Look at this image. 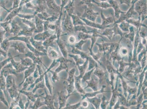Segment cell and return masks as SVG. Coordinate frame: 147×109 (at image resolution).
I'll list each match as a JSON object with an SVG mask.
<instances>
[{"instance_id":"1","label":"cell","mask_w":147,"mask_h":109,"mask_svg":"<svg viewBox=\"0 0 147 109\" xmlns=\"http://www.w3.org/2000/svg\"><path fill=\"white\" fill-rule=\"evenodd\" d=\"M134 6L135 11L138 13L139 17L142 16L141 22L147 18L146 0H140Z\"/></svg>"},{"instance_id":"2","label":"cell","mask_w":147,"mask_h":109,"mask_svg":"<svg viewBox=\"0 0 147 109\" xmlns=\"http://www.w3.org/2000/svg\"><path fill=\"white\" fill-rule=\"evenodd\" d=\"M76 70L75 68L72 69L68 72L69 77L67 79H65V81H64L63 83L65 85V87L68 92V94H71L74 89V75Z\"/></svg>"},{"instance_id":"3","label":"cell","mask_w":147,"mask_h":109,"mask_svg":"<svg viewBox=\"0 0 147 109\" xmlns=\"http://www.w3.org/2000/svg\"><path fill=\"white\" fill-rule=\"evenodd\" d=\"M92 8V7H88L86 5L84 6L83 9L85 11L81 18L86 19L92 22H95L96 18L99 15V13L94 12Z\"/></svg>"},{"instance_id":"4","label":"cell","mask_w":147,"mask_h":109,"mask_svg":"<svg viewBox=\"0 0 147 109\" xmlns=\"http://www.w3.org/2000/svg\"><path fill=\"white\" fill-rule=\"evenodd\" d=\"M134 4H132V6L127 12L121 14L118 20L114 22V24L127 20L129 19L132 18L134 16L137 14L138 13L134 10Z\"/></svg>"},{"instance_id":"5","label":"cell","mask_w":147,"mask_h":109,"mask_svg":"<svg viewBox=\"0 0 147 109\" xmlns=\"http://www.w3.org/2000/svg\"><path fill=\"white\" fill-rule=\"evenodd\" d=\"M19 92H20L21 94H24L26 95L28 99L29 100L30 102L34 103L37 98L38 97H42L45 94V92H43L40 90L38 92V93H33L32 92H28L22 90H19Z\"/></svg>"},{"instance_id":"6","label":"cell","mask_w":147,"mask_h":109,"mask_svg":"<svg viewBox=\"0 0 147 109\" xmlns=\"http://www.w3.org/2000/svg\"><path fill=\"white\" fill-rule=\"evenodd\" d=\"M45 96L42 97V98L45 99V101L44 102L45 105H46L48 109H56L54 106L55 95H51V94L50 95H49L45 88Z\"/></svg>"},{"instance_id":"7","label":"cell","mask_w":147,"mask_h":109,"mask_svg":"<svg viewBox=\"0 0 147 109\" xmlns=\"http://www.w3.org/2000/svg\"><path fill=\"white\" fill-rule=\"evenodd\" d=\"M57 63L59 62L60 64L59 66L56 69L55 71L57 73H59L60 72L63 70H65L68 71V67L67 63L68 62H72V61L64 57H59L56 59Z\"/></svg>"},{"instance_id":"8","label":"cell","mask_w":147,"mask_h":109,"mask_svg":"<svg viewBox=\"0 0 147 109\" xmlns=\"http://www.w3.org/2000/svg\"><path fill=\"white\" fill-rule=\"evenodd\" d=\"M1 72L5 78L9 75H14L17 76L18 74L16 70L13 67L10 62L3 68Z\"/></svg>"},{"instance_id":"9","label":"cell","mask_w":147,"mask_h":109,"mask_svg":"<svg viewBox=\"0 0 147 109\" xmlns=\"http://www.w3.org/2000/svg\"><path fill=\"white\" fill-rule=\"evenodd\" d=\"M57 96H58V104H59V109H62L65 107L66 105L67 100L69 96L72 95V93L70 94H68V95H65V92L64 91H61L60 92H57Z\"/></svg>"},{"instance_id":"10","label":"cell","mask_w":147,"mask_h":109,"mask_svg":"<svg viewBox=\"0 0 147 109\" xmlns=\"http://www.w3.org/2000/svg\"><path fill=\"white\" fill-rule=\"evenodd\" d=\"M114 25L115 26L113 28L106 29L104 33H102V35H106L108 38H111L112 35H113V33H114L115 35L118 34L121 35V36L122 37L123 34L119 29L118 25L117 24H115Z\"/></svg>"},{"instance_id":"11","label":"cell","mask_w":147,"mask_h":109,"mask_svg":"<svg viewBox=\"0 0 147 109\" xmlns=\"http://www.w3.org/2000/svg\"><path fill=\"white\" fill-rule=\"evenodd\" d=\"M24 56L25 57H28L30 58L32 60L33 63L34 64H38L41 65V66L43 65L45 68L47 69L48 68L45 65L42 63L40 57L36 56V55L31 51H28L26 54H24Z\"/></svg>"},{"instance_id":"12","label":"cell","mask_w":147,"mask_h":109,"mask_svg":"<svg viewBox=\"0 0 147 109\" xmlns=\"http://www.w3.org/2000/svg\"><path fill=\"white\" fill-rule=\"evenodd\" d=\"M29 42L31 44L32 46L38 51L47 54V50L42 45V41L35 40L32 38H31L29 40Z\"/></svg>"},{"instance_id":"13","label":"cell","mask_w":147,"mask_h":109,"mask_svg":"<svg viewBox=\"0 0 147 109\" xmlns=\"http://www.w3.org/2000/svg\"><path fill=\"white\" fill-rule=\"evenodd\" d=\"M10 47L13 48L15 50L18 51L21 54H24L25 49L27 48V47L25 46L24 43L20 42H12L10 45Z\"/></svg>"},{"instance_id":"14","label":"cell","mask_w":147,"mask_h":109,"mask_svg":"<svg viewBox=\"0 0 147 109\" xmlns=\"http://www.w3.org/2000/svg\"><path fill=\"white\" fill-rule=\"evenodd\" d=\"M14 57H13L11 59L10 62L15 69L16 70L18 73L22 72L25 71L26 69H27L28 67H25L21 64L20 62H17L14 60Z\"/></svg>"},{"instance_id":"15","label":"cell","mask_w":147,"mask_h":109,"mask_svg":"<svg viewBox=\"0 0 147 109\" xmlns=\"http://www.w3.org/2000/svg\"><path fill=\"white\" fill-rule=\"evenodd\" d=\"M56 38H57V37L55 35L53 36L49 39L45 40V41L42 43V45L47 50L48 47H51L53 48L58 49L54 42V40Z\"/></svg>"},{"instance_id":"16","label":"cell","mask_w":147,"mask_h":109,"mask_svg":"<svg viewBox=\"0 0 147 109\" xmlns=\"http://www.w3.org/2000/svg\"><path fill=\"white\" fill-rule=\"evenodd\" d=\"M108 2L111 5L112 7L114 9L115 11V15L116 18L119 19V18L120 14L125 13L121 11L120 10L119 6L117 1H113V0H108Z\"/></svg>"},{"instance_id":"17","label":"cell","mask_w":147,"mask_h":109,"mask_svg":"<svg viewBox=\"0 0 147 109\" xmlns=\"http://www.w3.org/2000/svg\"><path fill=\"white\" fill-rule=\"evenodd\" d=\"M36 68V64H33L29 66L27 69H26L25 70L24 72V79L22 82L20 84L18 85V87H20L23 84L24 82L25 79H26L28 77L30 76L34 72Z\"/></svg>"},{"instance_id":"18","label":"cell","mask_w":147,"mask_h":109,"mask_svg":"<svg viewBox=\"0 0 147 109\" xmlns=\"http://www.w3.org/2000/svg\"><path fill=\"white\" fill-rule=\"evenodd\" d=\"M7 91L8 92L9 95L12 99L16 98L18 96L20 92H18V87L16 84L15 81L14 80L12 86L8 89Z\"/></svg>"},{"instance_id":"19","label":"cell","mask_w":147,"mask_h":109,"mask_svg":"<svg viewBox=\"0 0 147 109\" xmlns=\"http://www.w3.org/2000/svg\"><path fill=\"white\" fill-rule=\"evenodd\" d=\"M0 88L3 91L4 93L6 98L7 99L8 102H9L10 104L8 96L6 91V79L3 74L1 72V75L0 76Z\"/></svg>"},{"instance_id":"20","label":"cell","mask_w":147,"mask_h":109,"mask_svg":"<svg viewBox=\"0 0 147 109\" xmlns=\"http://www.w3.org/2000/svg\"><path fill=\"white\" fill-rule=\"evenodd\" d=\"M81 19L84 21L85 23V24L88 25V26L92 27H94L96 28L101 29V30H103L105 28L109 27L110 26H103L102 25L98 24L95 23L94 22H92L91 21L88 20L85 18H82L80 17Z\"/></svg>"},{"instance_id":"21","label":"cell","mask_w":147,"mask_h":109,"mask_svg":"<svg viewBox=\"0 0 147 109\" xmlns=\"http://www.w3.org/2000/svg\"><path fill=\"white\" fill-rule=\"evenodd\" d=\"M47 55L49 58L52 59H57L59 58V54L53 48L48 47L47 50Z\"/></svg>"},{"instance_id":"22","label":"cell","mask_w":147,"mask_h":109,"mask_svg":"<svg viewBox=\"0 0 147 109\" xmlns=\"http://www.w3.org/2000/svg\"><path fill=\"white\" fill-rule=\"evenodd\" d=\"M57 43L61 53H62L63 57L65 58H67V50L65 43L61 40H59L58 41H57Z\"/></svg>"},{"instance_id":"23","label":"cell","mask_w":147,"mask_h":109,"mask_svg":"<svg viewBox=\"0 0 147 109\" xmlns=\"http://www.w3.org/2000/svg\"><path fill=\"white\" fill-rule=\"evenodd\" d=\"M45 77H44V79H45V86L47 88L48 90H49V92L51 95H53V86L51 82L50 79H49L48 73H45Z\"/></svg>"},{"instance_id":"24","label":"cell","mask_w":147,"mask_h":109,"mask_svg":"<svg viewBox=\"0 0 147 109\" xmlns=\"http://www.w3.org/2000/svg\"><path fill=\"white\" fill-rule=\"evenodd\" d=\"M101 18L102 19V24L103 26H107L109 24L113 23L115 22V19L114 18V15L113 17H110L108 18H105L103 14L102 10L101 11Z\"/></svg>"},{"instance_id":"25","label":"cell","mask_w":147,"mask_h":109,"mask_svg":"<svg viewBox=\"0 0 147 109\" xmlns=\"http://www.w3.org/2000/svg\"><path fill=\"white\" fill-rule=\"evenodd\" d=\"M35 80L33 76L30 75L25 79L24 82L23 84V88L22 90L26 91L29 86L33 84L34 83Z\"/></svg>"},{"instance_id":"26","label":"cell","mask_w":147,"mask_h":109,"mask_svg":"<svg viewBox=\"0 0 147 109\" xmlns=\"http://www.w3.org/2000/svg\"><path fill=\"white\" fill-rule=\"evenodd\" d=\"M26 46L37 57H40L43 56L47 55V54H45V53L38 51V50H37V49L33 47L30 44H26Z\"/></svg>"},{"instance_id":"27","label":"cell","mask_w":147,"mask_h":109,"mask_svg":"<svg viewBox=\"0 0 147 109\" xmlns=\"http://www.w3.org/2000/svg\"><path fill=\"white\" fill-rule=\"evenodd\" d=\"M140 18L141 17H139L138 20H136L133 19H129L125 21L129 23L132 24L134 25L137 28V29L141 27V26L146 27V25L142 23L141 21V18Z\"/></svg>"},{"instance_id":"28","label":"cell","mask_w":147,"mask_h":109,"mask_svg":"<svg viewBox=\"0 0 147 109\" xmlns=\"http://www.w3.org/2000/svg\"><path fill=\"white\" fill-rule=\"evenodd\" d=\"M34 104L33 106H29V108L33 109H37L39 108L40 107L45 105L44 102H42L41 101V97H38L36 99L34 103Z\"/></svg>"},{"instance_id":"29","label":"cell","mask_w":147,"mask_h":109,"mask_svg":"<svg viewBox=\"0 0 147 109\" xmlns=\"http://www.w3.org/2000/svg\"><path fill=\"white\" fill-rule=\"evenodd\" d=\"M50 36V35L49 34V33L45 32L42 34L37 35L34 37V39L35 40L37 41H45L49 38Z\"/></svg>"},{"instance_id":"30","label":"cell","mask_w":147,"mask_h":109,"mask_svg":"<svg viewBox=\"0 0 147 109\" xmlns=\"http://www.w3.org/2000/svg\"><path fill=\"white\" fill-rule=\"evenodd\" d=\"M21 63L23 66L25 67H28L31 66L33 64L32 60L28 57H26L25 59L20 58Z\"/></svg>"},{"instance_id":"31","label":"cell","mask_w":147,"mask_h":109,"mask_svg":"<svg viewBox=\"0 0 147 109\" xmlns=\"http://www.w3.org/2000/svg\"><path fill=\"white\" fill-rule=\"evenodd\" d=\"M14 78H13L12 75H9L6 77V91L7 92L8 89L11 87L13 84V81L14 80Z\"/></svg>"},{"instance_id":"32","label":"cell","mask_w":147,"mask_h":109,"mask_svg":"<svg viewBox=\"0 0 147 109\" xmlns=\"http://www.w3.org/2000/svg\"><path fill=\"white\" fill-rule=\"evenodd\" d=\"M92 2L96 4L97 6L101 8L102 9H107L108 8L111 7L112 6L110 4L108 3V2H102L101 3L96 2L95 0H92Z\"/></svg>"},{"instance_id":"33","label":"cell","mask_w":147,"mask_h":109,"mask_svg":"<svg viewBox=\"0 0 147 109\" xmlns=\"http://www.w3.org/2000/svg\"><path fill=\"white\" fill-rule=\"evenodd\" d=\"M1 46L2 49L5 51L7 53L10 47V44L8 39L5 40L1 43Z\"/></svg>"},{"instance_id":"34","label":"cell","mask_w":147,"mask_h":109,"mask_svg":"<svg viewBox=\"0 0 147 109\" xmlns=\"http://www.w3.org/2000/svg\"><path fill=\"white\" fill-rule=\"evenodd\" d=\"M8 55L9 58L4 60L3 61H0V71L2 70L3 68L5 67L6 64H7L8 63L10 62V61L11 58H13V56H12L11 54L9 52L8 54Z\"/></svg>"},{"instance_id":"35","label":"cell","mask_w":147,"mask_h":109,"mask_svg":"<svg viewBox=\"0 0 147 109\" xmlns=\"http://www.w3.org/2000/svg\"><path fill=\"white\" fill-rule=\"evenodd\" d=\"M21 93L20 92L19 94L16 98H14L12 99L11 104H10V107H9V109H15V108L18 106V101L19 100L20 98Z\"/></svg>"},{"instance_id":"36","label":"cell","mask_w":147,"mask_h":109,"mask_svg":"<svg viewBox=\"0 0 147 109\" xmlns=\"http://www.w3.org/2000/svg\"><path fill=\"white\" fill-rule=\"evenodd\" d=\"M45 79L41 81V82H38L34 86V88L32 92L35 93L36 91L37 90L39 89L45 88Z\"/></svg>"},{"instance_id":"37","label":"cell","mask_w":147,"mask_h":109,"mask_svg":"<svg viewBox=\"0 0 147 109\" xmlns=\"http://www.w3.org/2000/svg\"><path fill=\"white\" fill-rule=\"evenodd\" d=\"M29 38H26V37H15L13 38H11L8 39V40H20L24 42L26 44H30V43L29 41Z\"/></svg>"},{"instance_id":"38","label":"cell","mask_w":147,"mask_h":109,"mask_svg":"<svg viewBox=\"0 0 147 109\" xmlns=\"http://www.w3.org/2000/svg\"><path fill=\"white\" fill-rule=\"evenodd\" d=\"M121 23V24L119 25V27L120 28L124 31L129 32V23L125 21H123V22Z\"/></svg>"},{"instance_id":"39","label":"cell","mask_w":147,"mask_h":109,"mask_svg":"<svg viewBox=\"0 0 147 109\" xmlns=\"http://www.w3.org/2000/svg\"><path fill=\"white\" fill-rule=\"evenodd\" d=\"M0 101L2 102L9 108V104L6 100V96L3 91L0 88Z\"/></svg>"},{"instance_id":"40","label":"cell","mask_w":147,"mask_h":109,"mask_svg":"<svg viewBox=\"0 0 147 109\" xmlns=\"http://www.w3.org/2000/svg\"><path fill=\"white\" fill-rule=\"evenodd\" d=\"M74 30H75V31H82V33H86V34H89V33L92 32V31H88L87 30L86 27L84 26V25L75 26Z\"/></svg>"},{"instance_id":"41","label":"cell","mask_w":147,"mask_h":109,"mask_svg":"<svg viewBox=\"0 0 147 109\" xmlns=\"http://www.w3.org/2000/svg\"><path fill=\"white\" fill-rule=\"evenodd\" d=\"M49 72L52 74V80L53 83H55L56 82H58L60 79L58 73L55 71H52L51 70H50Z\"/></svg>"},{"instance_id":"42","label":"cell","mask_w":147,"mask_h":109,"mask_svg":"<svg viewBox=\"0 0 147 109\" xmlns=\"http://www.w3.org/2000/svg\"><path fill=\"white\" fill-rule=\"evenodd\" d=\"M92 0H82L80 2V5L85 4L88 7H93L94 6V5L92 3Z\"/></svg>"},{"instance_id":"43","label":"cell","mask_w":147,"mask_h":109,"mask_svg":"<svg viewBox=\"0 0 147 109\" xmlns=\"http://www.w3.org/2000/svg\"><path fill=\"white\" fill-rule=\"evenodd\" d=\"M78 39H82L84 40L86 39L89 38H91L92 36L89 35L84 34V33L80 32L79 33Z\"/></svg>"},{"instance_id":"44","label":"cell","mask_w":147,"mask_h":109,"mask_svg":"<svg viewBox=\"0 0 147 109\" xmlns=\"http://www.w3.org/2000/svg\"><path fill=\"white\" fill-rule=\"evenodd\" d=\"M74 24L75 25H85V24L82 21L80 20V18L78 17L75 16L74 17Z\"/></svg>"},{"instance_id":"45","label":"cell","mask_w":147,"mask_h":109,"mask_svg":"<svg viewBox=\"0 0 147 109\" xmlns=\"http://www.w3.org/2000/svg\"><path fill=\"white\" fill-rule=\"evenodd\" d=\"M80 103L77 104L71 105L69 104L65 105V106L64 109H76L80 106Z\"/></svg>"},{"instance_id":"46","label":"cell","mask_w":147,"mask_h":109,"mask_svg":"<svg viewBox=\"0 0 147 109\" xmlns=\"http://www.w3.org/2000/svg\"><path fill=\"white\" fill-rule=\"evenodd\" d=\"M18 106L20 107V108L21 109H25V104L24 103L23 100L20 97L19 100L18 101Z\"/></svg>"},{"instance_id":"47","label":"cell","mask_w":147,"mask_h":109,"mask_svg":"<svg viewBox=\"0 0 147 109\" xmlns=\"http://www.w3.org/2000/svg\"><path fill=\"white\" fill-rule=\"evenodd\" d=\"M146 27H145V28L143 27V28L142 29L141 31L140 32V35L142 38H144L146 36Z\"/></svg>"},{"instance_id":"48","label":"cell","mask_w":147,"mask_h":109,"mask_svg":"<svg viewBox=\"0 0 147 109\" xmlns=\"http://www.w3.org/2000/svg\"><path fill=\"white\" fill-rule=\"evenodd\" d=\"M7 53L6 52L4 51L1 48V45H0V56H2L5 58H6L7 55Z\"/></svg>"},{"instance_id":"49","label":"cell","mask_w":147,"mask_h":109,"mask_svg":"<svg viewBox=\"0 0 147 109\" xmlns=\"http://www.w3.org/2000/svg\"><path fill=\"white\" fill-rule=\"evenodd\" d=\"M120 1L121 4L125 3L127 5L128 7H129L130 6L131 0H120Z\"/></svg>"},{"instance_id":"50","label":"cell","mask_w":147,"mask_h":109,"mask_svg":"<svg viewBox=\"0 0 147 109\" xmlns=\"http://www.w3.org/2000/svg\"><path fill=\"white\" fill-rule=\"evenodd\" d=\"M39 76V72H38V68L36 67L35 70L34 72H33V78H35L36 79Z\"/></svg>"},{"instance_id":"51","label":"cell","mask_w":147,"mask_h":109,"mask_svg":"<svg viewBox=\"0 0 147 109\" xmlns=\"http://www.w3.org/2000/svg\"><path fill=\"white\" fill-rule=\"evenodd\" d=\"M86 42V41H80L79 43L76 44L75 45V47L77 49H80V50H81V46H82V45L84 43H85Z\"/></svg>"},{"instance_id":"52","label":"cell","mask_w":147,"mask_h":109,"mask_svg":"<svg viewBox=\"0 0 147 109\" xmlns=\"http://www.w3.org/2000/svg\"><path fill=\"white\" fill-rule=\"evenodd\" d=\"M76 41V38L73 35L69 37V43L73 44Z\"/></svg>"},{"instance_id":"53","label":"cell","mask_w":147,"mask_h":109,"mask_svg":"<svg viewBox=\"0 0 147 109\" xmlns=\"http://www.w3.org/2000/svg\"><path fill=\"white\" fill-rule=\"evenodd\" d=\"M4 32L0 31V43H1L3 41V36Z\"/></svg>"},{"instance_id":"54","label":"cell","mask_w":147,"mask_h":109,"mask_svg":"<svg viewBox=\"0 0 147 109\" xmlns=\"http://www.w3.org/2000/svg\"><path fill=\"white\" fill-rule=\"evenodd\" d=\"M30 101L27 99V102L25 104V109H28V108L29 107V104H30Z\"/></svg>"},{"instance_id":"55","label":"cell","mask_w":147,"mask_h":109,"mask_svg":"<svg viewBox=\"0 0 147 109\" xmlns=\"http://www.w3.org/2000/svg\"><path fill=\"white\" fill-rule=\"evenodd\" d=\"M140 1V0H133V1H132V2H131V3H132V4H135V3H136V2H137V1Z\"/></svg>"},{"instance_id":"56","label":"cell","mask_w":147,"mask_h":109,"mask_svg":"<svg viewBox=\"0 0 147 109\" xmlns=\"http://www.w3.org/2000/svg\"><path fill=\"white\" fill-rule=\"evenodd\" d=\"M100 1H101V2H105L107 1V0H100Z\"/></svg>"},{"instance_id":"57","label":"cell","mask_w":147,"mask_h":109,"mask_svg":"<svg viewBox=\"0 0 147 109\" xmlns=\"http://www.w3.org/2000/svg\"><path fill=\"white\" fill-rule=\"evenodd\" d=\"M132 1H133V0H132Z\"/></svg>"}]
</instances>
